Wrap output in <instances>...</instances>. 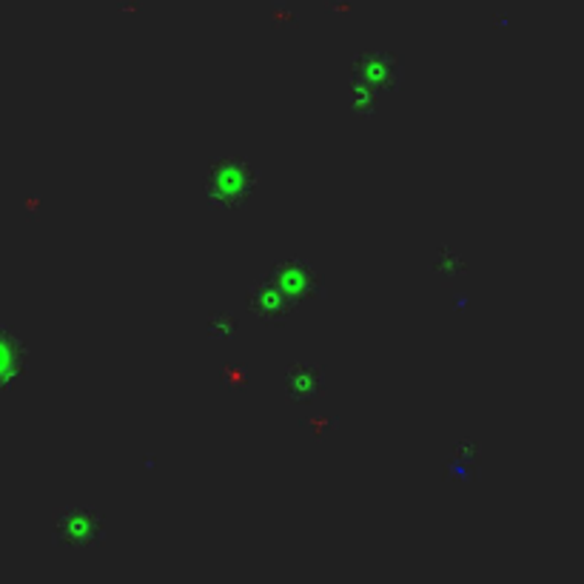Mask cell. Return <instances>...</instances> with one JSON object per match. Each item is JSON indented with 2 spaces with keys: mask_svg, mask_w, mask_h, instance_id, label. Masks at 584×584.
Instances as JSON below:
<instances>
[{
  "mask_svg": "<svg viewBox=\"0 0 584 584\" xmlns=\"http://www.w3.org/2000/svg\"><path fill=\"white\" fill-rule=\"evenodd\" d=\"M14 365H18V342L0 331V388L12 379Z\"/></svg>",
  "mask_w": 584,
  "mask_h": 584,
  "instance_id": "6da1fadb",
  "label": "cell"
}]
</instances>
